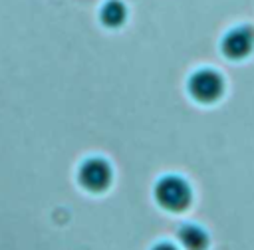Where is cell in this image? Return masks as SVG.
Masks as SVG:
<instances>
[{
    "label": "cell",
    "mask_w": 254,
    "mask_h": 250,
    "mask_svg": "<svg viewBox=\"0 0 254 250\" xmlns=\"http://www.w3.org/2000/svg\"><path fill=\"white\" fill-rule=\"evenodd\" d=\"M77 181L89 192H103L113 181L111 165L101 157H89L79 165Z\"/></svg>",
    "instance_id": "obj_3"
},
{
    "label": "cell",
    "mask_w": 254,
    "mask_h": 250,
    "mask_svg": "<svg viewBox=\"0 0 254 250\" xmlns=\"http://www.w3.org/2000/svg\"><path fill=\"white\" fill-rule=\"evenodd\" d=\"M189 93L198 103H214L224 93V79L216 69L200 67L189 77Z\"/></svg>",
    "instance_id": "obj_2"
},
{
    "label": "cell",
    "mask_w": 254,
    "mask_h": 250,
    "mask_svg": "<svg viewBox=\"0 0 254 250\" xmlns=\"http://www.w3.org/2000/svg\"><path fill=\"white\" fill-rule=\"evenodd\" d=\"M155 200L171 212L185 210L192 200L190 185L179 175H165L155 185Z\"/></svg>",
    "instance_id": "obj_1"
},
{
    "label": "cell",
    "mask_w": 254,
    "mask_h": 250,
    "mask_svg": "<svg viewBox=\"0 0 254 250\" xmlns=\"http://www.w3.org/2000/svg\"><path fill=\"white\" fill-rule=\"evenodd\" d=\"M127 18V8L121 0H107L99 10V20L107 28H119Z\"/></svg>",
    "instance_id": "obj_6"
},
{
    "label": "cell",
    "mask_w": 254,
    "mask_h": 250,
    "mask_svg": "<svg viewBox=\"0 0 254 250\" xmlns=\"http://www.w3.org/2000/svg\"><path fill=\"white\" fill-rule=\"evenodd\" d=\"M177 236H179V242L185 250H206V246H208L206 230L194 222H185L179 228Z\"/></svg>",
    "instance_id": "obj_5"
},
{
    "label": "cell",
    "mask_w": 254,
    "mask_h": 250,
    "mask_svg": "<svg viewBox=\"0 0 254 250\" xmlns=\"http://www.w3.org/2000/svg\"><path fill=\"white\" fill-rule=\"evenodd\" d=\"M151 250H179V248H177L173 242H157Z\"/></svg>",
    "instance_id": "obj_7"
},
{
    "label": "cell",
    "mask_w": 254,
    "mask_h": 250,
    "mask_svg": "<svg viewBox=\"0 0 254 250\" xmlns=\"http://www.w3.org/2000/svg\"><path fill=\"white\" fill-rule=\"evenodd\" d=\"M220 50L228 60H244L254 50V30L250 26H236L228 30L220 42Z\"/></svg>",
    "instance_id": "obj_4"
}]
</instances>
